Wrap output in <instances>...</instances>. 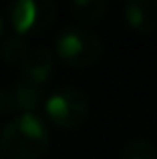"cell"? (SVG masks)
Instances as JSON below:
<instances>
[{
  "mask_svg": "<svg viewBox=\"0 0 157 159\" xmlns=\"http://www.w3.org/2000/svg\"><path fill=\"white\" fill-rule=\"evenodd\" d=\"M56 54L69 66H91L101 58L103 43L95 32L81 26H67L55 39Z\"/></svg>",
  "mask_w": 157,
  "mask_h": 159,
  "instance_id": "7a4b0ae2",
  "label": "cell"
},
{
  "mask_svg": "<svg viewBox=\"0 0 157 159\" xmlns=\"http://www.w3.org/2000/svg\"><path fill=\"white\" fill-rule=\"evenodd\" d=\"M51 145V129L38 113H18L0 131V155L38 159Z\"/></svg>",
  "mask_w": 157,
  "mask_h": 159,
  "instance_id": "6da1fadb",
  "label": "cell"
},
{
  "mask_svg": "<svg viewBox=\"0 0 157 159\" xmlns=\"http://www.w3.org/2000/svg\"><path fill=\"white\" fill-rule=\"evenodd\" d=\"M28 54V47L24 36L12 34L8 39H4L2 47H0V57L8 62V65H22V61Z\"/></svg>",
  "mask_w": 157,
  "mask_h": 159,
  "instance_id": "ba28073f",
  "label": "cell"
},
{
  "mask_svg": "<svg viewBox=\"0 0 157 159\" xmlns=\"http://www.w3.org/2000/svg\"><path fill=\"white\" fill-rule=\"evenodd\" d=\"M73 12L81 22H97L107 12L105 0H77L73 2Z\"/></svg>",
  "mask_w": 157,
  "mask_h": 159,
  "instance_id": "9c48e42d",
  "label": "cell"
},
{
  "mask_svg": "<svg viewBox=\"0 0 157 159\" xmlns=\"http://www.w3.org/2000/svg\"><path fill=\"white\" fill-rule=\"evenodd\" d=\"M16 111L20 113H36V109L43 105L44 101V89L40 85H32L28 81H22L12 89Z\"/></svg>",
  "mask_w": 157,
  "mask_h": 159,
  "instance_id": "52a82bcc",
  "label": "cell"
},
{
  "mask_svg": "<svg viewBox=\"0 0 157 159\" xmlns=\"http://www.w3.org/2000/svg\"><path fill=\"white\" fill-rule=\"evenodd\" d=\"M48 121L61 129H75L89 117V99L75 87H61L44 99Z\"/></svg>",
  "mask_w": 157,
  "mask_h": 159,
  "instance_id": "3957f363",
  "label": "cell"
},
{
  "mask_svg": "<svg viewBox=\"0 0 157 159\" xmlns=\"http://www.w3.org/2000/svg\"><path fill=\"white\" fill-rule=\"evenodd\" d=\"M119 159H157V149L149 139H131L121 149Z\"/></svg>",
  "mask_w": 157,
  "mask_h": 159,
  "instance_id": "30bf717a",
  "label": "cell"
},
{
  "mask_svg": "<svg viewBox=\"0 0 157 159\" xmlns=\"http://www.w3.org/2000/svg\"><path fill=\"white\" fill-rule=\"evenodd\" d=\"M0 159H2V155H0Z\"/></svg>",
  "mask_w": 157,
  "mask_h": 159,
  "instance_id": "4fadbf2b",
  "label": "cell"
},
{
  "mask_svg": "<svg viewBox=\"0 0 157 159\" xmlns=\"http://www.w3.org/2000/svg\"><path fill=\"white\" fill-rule=\"evenodd\" d=\"M123 14L131 28L149 34L157 28V0H129L125 2Z\"/></svg>",
  "mask_w": 157,
  "mask_h": 159,
  "instance_id": "8992f818",
  "label": "cell"
},
{
  "mask_svg": "<svg viewBox=\"0 0 157 159\" xmlns=\"http://www.w3.org/2000/svg\"><path fill=\"white\" fill-rule=\"evenodd\" d=\"M8 18L18 36L38 34L56 18V4L51 0H16L8 6Z\"/></svg>",
  "mask_w": 157,
  "mask_h": 159,
  "instance_id": "277c9868",
  "label": "cell"
},
{
  "mask_svg": "<svg viewBox=\"0 0 157 159\" xmlns=\"http://www.w3.org/2000/svg\"><path fill=\"white\" fill-rule=\"evenodd\" d=\"M16 111L12 89H0V115H10Z\"/></svg>",
  "mask_w": 157,
  "mask_h": 159,
  "instance_id": "8fae6325",
  "label": "cell"
},
{
  "mask_svg": "<svg viewBox=\"0 0 157 159\" xmlns=\"http://www.w3.org/2000/svg\"><path fill=\"white\" fill-rule=\"evenodd\" d=\"M20 70H22V81L44 87V83L51 81L55 73V54L44 47L28 51L26 58L20 65Z\"/></svg>",
  "mask_w": 157,
  "mask_h": 159,
  "instance_id": "5b68a950",
  "label": "cell"
},
{
  "mask_svg": "<svg viewBox=\"0 0 157 159\" xmlns=\"http://www.w3.org/2000/svg\"><path fill=\"white\" fill-rule=\"evenodd\" d=\"M4 36V20H2V16H0V39Z\"/></svg>",
  "mask_w": 157,
  "mask_h": 159,
  "instance_id": "7c38bea8",
  "label": "cell"
}]
</instances>
